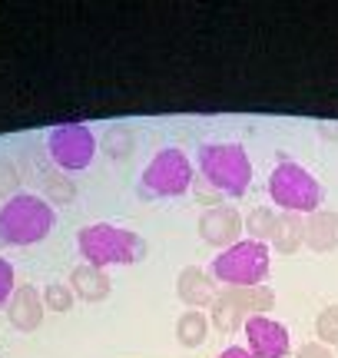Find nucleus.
I'll list each match as a JSON object with an SVG mask.
<instances>
[{
  "instance_id": "nucleus-18",
  "label": "nucleus",
  "mask_w": 338,
  "mask_h": 358,
  "mask_svg": "<svg viewBox=\"0 0 338 358\" xmlns=\"http://www.w3.org/2000/svg\"><path fill=\"white\" fill-rule=\"evenodd\" d=\"M73 289L64 285V282H47V289H43V308L47 312H57V315H66L70 308H73Z\"/></svg>"
},
{
  "instance_id": "nucleus-22",
  "label": "nucleus",
  "mask_w": 338,
  "mask_h": 358,
  "mask_svg": "<svg viewBox=\"0 0 338 358\" xmlns=\"http://www.w3.org/2000/svg\"><path fill=\"white\" fill-rule=\"evenodd\" d=\"M13 266L7 262V259H0V306L3 302H10V295H13Z\"/></svg>"
},
{
  "instance_id": "nucleus-9",
  "label": "nucleus",
  "mask_w": 338,
  "mask_h": 358,
  "mask_svg": "<svg viewBox=\"0 0 338 358\" xmlns=\"http://www.w3.org/2000/svg\"><path fill=\"white\" fill-rule=\"evenodd\" d=\"M246 232V222H242V213L235 206H209L206 213L199 216V236L203 243H209L212 249H229L242 239Z\"/></svg>"
},
{
  "instance_id": "nucleus-19",
  "label": "nucleus",
  "mask_w": 338,
  "mask_h": 358,
  "mask_svg": "<svg viewBox=\"0 0 338 358\" xmlns=\"http://www.w3.org/2000/svg\"><path fill=\"white\" fill-rule=\"evenodd\" d=\"M315 335L322 345H338V306H325L315 319Z\"/></svg>"
},
{
  "instance_id": "nucleus-17",
  "label": "nucleus",
  "mask_w": 338,
  "mask_h": 358,
  "mask_svg": "<svg viewBox=\"0 0 338 358\" xmlns=\"http://www.w3.org/2000/svg\"><path fill=\"white\" fill-rule=\"evenodd\" d=\"M242 222H246L249 239H256V243H269V239H272V232H275V213L269 209V206H256V209H252V213H249Z\"/></svg>"
},
{
  "instance_id": "nucleus-16",
  "label": "nucleus",
  "mask_w": 338,
  "mask_h": 358,
  "mask_svg": "<svg viewBox=\"0 0 338 358\" xmlns=\"http://www.w3.org/2000/svg\"><path fill=\"white\" fill-rule=\"evenodd\" d=\"M206 335H209V319L199 312V308L182 312L179 322H176V338H179L182 348H199L206 342Z\"/></svg>"
},
{
  "instance_id": "nucleus-5",
  "label": "nucleus",
  "mask_w": 338,
  "mask_h": 358,
  "mask_svg": "<svg viewBox=\"0 0 338 358\" xmlns=\"http://www.w3.org/2000/svg\"><path fill=\"white\" fill-rule=\"evenodd\" d=\"M275 306V292L269 285H226L212 299V325L219 332L242 329L252 315H262Z\"/></svg>"
},
{
  "instance_id": "nucleus-24",
  "label": "nucleus",
  "mask_w": 338,
  "mask_h": 358,
  "mask_svg": "<svg viewBox=\"0 0 338 358\" xmlns=\"http://www.w3.org/2000/svg\"><path fill=\"white\" fill-rule=\"evenodd\" d=\"M216 358H252V355H249V348H242V345H229L226 352H219Z\"/></svg>"
},
{
  "instance_id": "nucleus-23",
  "label": "nucleus",
  "mask_w": 338,
  "mask_h": 358,
  "mask_svg": "<svg viewBox=\"0 0 338 358\" xmlns=\"http://www.w3.org/2000/svg\"><path fill=\"white\" fill-rule=\"evenodd\" d=\"M295 358H335L332 355V348L322 345V342H309V345H302L295 352Z\"/></svg>"
},
{
  "instance_id": "nucleus-11",
  "label": "nucleus",
  "mask_w": 338,
  "mask_h": 358,
  "mask_svg": "<svg viewBox=\"0 0 338 358\" xmlns=\"http://www.w3.org/2000/svg\"><path fill=\"white\" fill-rule=\"evenodd\" d=\"M7 319L17 332H37L43 322V295L37 292V285H17L7 306Z\"/></svg>"
},
{
  "instance_id": "nucleus-10",
  "label": "nucleus",
  "mask_w": 338,
  "mask_h": 358,
  "mask_svg": "<svg viewBox=\"0 0 338 358\" xmlns=\"http://www.w3.org/2000/svg\"><path fill=\"white\" fill-rule=\"evenodd\" d=\"M249 338V355L252 358H286L288 355V329L282 322L269 319V315H252L242 325Z\"/></svg>"
},
{
  "instance_id": "nucleus-7",
  "label": "nucleus",
  "mask_w": 338,
  "mask_h": 358,
  "mask_svg": "<svg viewBox=\"0 0 338 358\" xmlns=\"http://www.w3.org/2000/svg\"><path fill=\"white\" fill-rule=\"evenodd\" d=\"M193 186V163L189 156L176 150V146H166L159 150L149 166L143 169L140 176V196L146 199H166V196H182V192Z\"/></svg>"
},
{
  "instance_id": "nucleus-20",
  "label": "nucleus",
  "mask_w": 338,
  "mask_h": 358,
  "mask_svg": "<svg viewBox=\"0 0 338 358\" xmlns=\"http://www.w3.org/2000/svg\"><path fill=\"white\" fill-rule=\"evenodd\" d=\"M17 186H20V173H17V166L13 163H7V159H0V196H17Z\"/></svg>"
},
{
  "instance_id": "nucleus-3",
  "label": "nucleus",
  "mask_w": 338,
  "mask_h": 358,
  "mask_svg": "<svg viewBox=\"0 0 338 358\" xmlns=\"http://www.w3.org/2000/svg\"><path fill=\"white\" fill-rule=\"evenodd\" d=\"M199 173L219 196H246L252 182V163L242 143H206L199 150Z\"/></svg>"
},
{
  "instance_id": "nucleus-1",
  "label": "nucleus",
  "mask_w": 338,
  "mask_h": 358,
  "mask_svg": "<svg viewBox=\"0 0 338 358\" xmlns=\"http://www.w3.org/2000/svg\"><path fill=\"white\" fill-rule=\"evenodd\" d=\"M77 249L90 266H136L146 259V243L133 229L110 226V222H93L77 232Z\"/></svg>"
},
{
  "instance_id": "nucleus-2",
  "label": "nucleus",
  "mask_w": 338,
  "mask_h": 358,
  "mask_svg": "<svg viewBox=\"0 0 338 358\" xmlns=\"http://www.w3.org/2000/svg\"><path fill=\"white\" fill-rule=\"evenodd\" d=\"M53 206L37 192H17L0 206V239L10 245L43 243L53 229Z\"/></svg>"
},
{
  "instance_id": "nucleus-6",
  "label": "nucleus",
  "mask_w": 338,
  "mask_h": 358,
  "mask_svg": "<svg viewBox=\"0 0 338 358\" xmlns=\"http://www.w3.org/2000/svg\"><path fill=\"white\" fill-rule=\"evenodd\" d=\"M209 275L222 285H262L269 275V245L256 239H239L212 259Z\"/></svg>"
},
{
  "instance_id": "nucleus-12",
  "label": "nucleus",
  "mask_w": 338,
  "mask_h": 358,
  "mask_svg": "<svg viewBox=\"0 0 338 358\" xmlns=\"http://www.w3.org/2000/svg\"><path fill=\"white\" fill-rule=\"evenodd\" d=\"M176 292H179V299L189 308H203V306H212V299H216V282H212V275H209L206 268L186 266L179 272V279H176Z\"/></svg>"
},
{
  "instance_id": "nucleus-14",
  "label": "nucleus",
  "mask_w": 338,
  "mask_h": 358,
  "mask_svg": "<svg viewBox=\"0 0 338 358\" xmlns=\"http://www.w3.org/2000/svg\"><path fill=\"white\" fill-rule=\"evenodd\" d=\"M302 243L315 249V252H332L338 249V213L332 209H318L305 219V236Z\"/></svg>"
},
{
  "instance_id": "nucleus-13",
  "label": "nucleus",
  "mask_w": 338,
  "mask_h": 358,
  "mask_svg": "<svg viewBox=\"0 0 338 358\" xmlns=\"http://www.w3.org/2000/svg\"><path fill=\"white\" fill-rule=\"evenodd\" d=\"M66 285H70L73 295L83 299V302H103L106 295H110V289H113V282H110V275H106V268H96V266H90V262H83V266L73 268Z\"/></svg>"
},
{
  "instance_id": "nucleus-8",
  "label": "nucleus",
  "mask_w": 338,
  "mask_h": 358,
  "mask_svg": "<svg viewBox=\"0 0 338 358\" xmlns=\"http://www.w3.org/2000/svg\"><path fill=\"white\" fill-rule=\"evenodd\" d=\"M47 153L60 169L66 173H77L87 169L96 156V136L87 123H64V127H53L47 136Z\"/></svg>"
},
{
  "instance_id": "nucleus-4",
  "label": "nucleus",
  "mask_w": 338,
  "mask_h": 358,
  "mask_svg": "<svg viewBox=\"0 0 338 358\" xmlns=\"http://www.w3.org/2000/svg\"><path fill=\"white\" fill-rule=\"evenodd\" d=\"M269 196L275 206H282L286 213H318V206L325 199V192L318 186V179L305 166L282 159L279 166L269 173Z\"/></svg>"
},
{
  "instance_id": "nucleus-21",
  "label": "nucleus",
  "mask_w": 338,
  "mask_h": 358,
  "mask_svg": "<svg viewBox=\"0 0 338 358\" xmlns=\"http://www.w3.org/2000/svg\"><path fill=\"white\" fill-rule=\"evenodd\" d=\"M43 182H47V192H50L53 199H64V203H70V199H73V182H70V179L47 176Z\"/></svg>"
},
{
  "instance_id": "nucleus-15",
  "label": "nucleus",
  "mask_w": 338,
  "mask_h": 358,
  "mask_svg": "<svg viewBox=\"0 0 338 358\" xmlns=\"http://www.w3.org/2000/svg\"><path fill=\"white\" fill-rule=\"evenodd\" d=\"M302 236H305V222H302L299 213H282V216H275V232L269 243L275 245V252L292 256L302 245Z\"/></svg>"
}]
</instances>
